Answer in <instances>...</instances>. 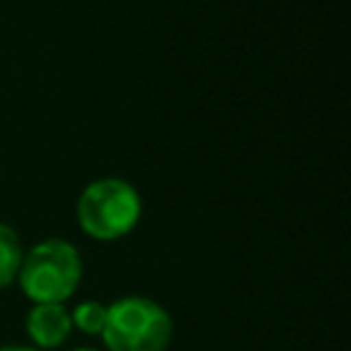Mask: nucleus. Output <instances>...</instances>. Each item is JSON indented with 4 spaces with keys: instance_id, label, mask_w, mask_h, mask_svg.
Returning a JSON list of instances; mask_svg holds the SVG:
<instances>
[{
    "instance_id": "nucleus-7",
    "label": "nucleus",
    "mask_w": 351,
    "mask_h": 351,
    "mask_svg": "<svg viewBox=\"0 0 351 351\" xmlns=\"http://www.w3.org/2000/svg\"><path fill=\"white\" fill-rule=\"evenodd\" d=\"M0 351H41L36 346H0Z\"/></svg>"
},
{
    "instance_id": "nucleus-1",
    "label": "nucleus",
    "mask_w": 351,
    "mask_h": 351,
    "mask_svg": "<svg viewBox=\"0 0 351 351\" xmlns=\"http://www.w3.org/2000/svg\"><path fill=\"white\" fill-rule=\"evenodd\" d=\"M16 280L33 304H63L80 288L82 258L71 241L44 239L25 252Z\"/></svg>"
},
{
    "instance_id": "nucleus-2",
    "label": "nucleus",
    "mask_w": 351,
    "mask_h": 351,
    "mask_svg": "<svg viewBox=\"0 0 351 351\" xmlns=\"http://www.w3.org/2000/svg\"><path fill=\"white\" fill-rule=\"evenodd\" d=\"M99 337L107 351H167L173 318L154 299L121 296L107 304V321Z\"/></svg>"
},
{
    "instance_id": "nucleus-3",
    "label": "nucleus",
    "mask_w": 351,
    "mask_h": 351,
    "mask_svg": "<svg viewBox=\"0 0 351 351\" xmlns=\"http://www.w3.org/2000/svg\"><path fill=\"white\" fill-rule=\"evenodd\" d=\"M143 214L140 192L123 178H96L77 200L80 228L99 241H115L134 230Z\"/></svg>"
},
{
    "instance_id": "nucleus-4",
    "label": "nucleus",
    "mask_w": 351,
    "mask_h": 351,
    "mask_svg": "<svg viewBox=\"0 0 351 351\" xmlns=\"http://www.w3.org/2000/svg\"><path fill=\"white\" fill-rule=\"evenodd\" d=\"M27 337L36 343V348H58L71 335V315L66 304H33L25 321Z\"/></svg>"
},
{
    "instance_id": "nucleus-5",
    "label": "nucleus",
    "mask_w": 351,
    "mask_h": 351,
    "mask_svg": "<svg viewBox=\"0 0 351 351\" xmlns=\"http://www.w3.org/2000/svg\"><path fill=\"white\" fill-rule=\"evenodd\" d=\"M22 258H25V247L19 233L11 225L0 222V288H8L16 280Z\"/></svg>"
},
{
    "instance_id": "nucleus-8",
    "label": "nucleus",
    "mask_w": 351,
    "mask_h": 351,
    "mask_svg": "<svg viewBox=\"0 0 351 351\" xmlns=\"http://www.w3.org/2000/svg\"><path fill=\"white\" fill-rule=\"evenodd\" d=\"M74 351H96V348H74Z\"/></svg>"
},
{
    "instance_id": "nucleus-6",
    "label": "nucleus",
    "mask_w": 351,
    "mask_h": 351,
    "mask_svg": "<svg viewBox=\"0 0 351 351\" xmlns=\"http://www.w3.org/2000/svg\"><path fill=\"white\" fill-rule=\"evenodd\" d=\"M69 315H71V326H77L80 332L101 335L104 321H107V304H101L96 299H88V302H80Z\"/></svg>"
}]
</instances>
